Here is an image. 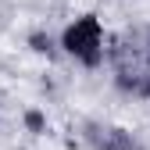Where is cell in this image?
<instances>
[{"mask_svg":"<svg viewBox=\"0 0 150 150\" xmlns=\"http://www.w3.org/2000/svg\"><path fill=\"white\" fill-rule=\"evenodd\" d=\"M111 64H115V79L125 93L150 97V29L118 36L111 47Z\"/></svg>","mask_w":150,"mask_h":150,"instance_id":"obj_1","label":"cell"},{"mask_svg":"<svg viewBox=\"0 0 150 150\" xmlns=\"http://www.w3.org/2000/svg\"><path fill=\"white\" fill-rule=\"evenodd\" d=\"M64 50L71 57H79L82 64H100L104 57V32H100V22L97 14H82L64 29Z\"/></svg>","mask_w":150,"mask_h":150,"instance_id":"obj_2","label":"cell"},{"mask_svg":"<svg viewBox=\"0 0 150 150\" xmlns=\"http://www.w3.org/2000/svg\"><path fill=\"white\" fill-rule=\"evenodd\" d=\"M86 136L97 150H143L125 129H115V125H89Z\"/></svg>","mask_w":150,"mask_h":150,"instance_id":"obj_3","label":"cell"}]
</instances>
